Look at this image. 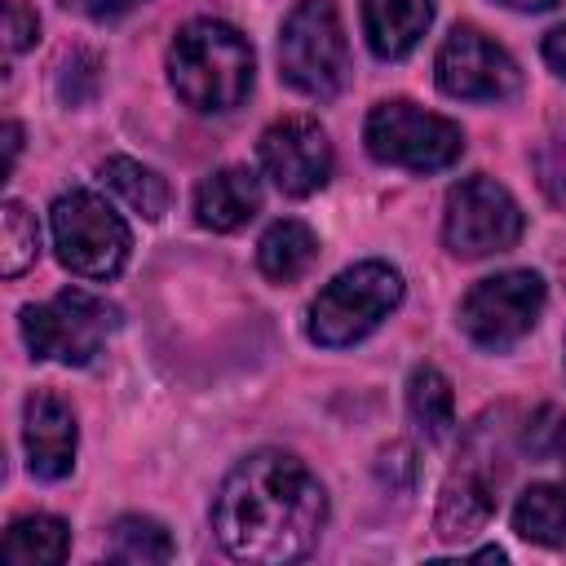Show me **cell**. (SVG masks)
<instances>
[{
    "mask_svg": "<svg viewBox=\"0 0 566 566\" xmlns=\"http://www.w3.org/2000/svg\"><path fill=\"white\" fill-rule=\"evenodd\" d=\"M327 522L323 482L287 451H252L212 495V531L239 562H296Z\"/></svg>",
    "mask_w": 566,
    "mask_h": 566,
    "instance_id": "6da1fadb",
    "label": "cell"
},
{
    "mask_svg": "<svg viewBox=\"0 0 566 566\" xmlns=\"http://www.w3.org/2000/svg\"><path fill=\"white\" fill-rule=\"evenodd\" d=\"M252 44L230 22H186L168 49V80L177 97L203 115L234 111L252 88Z\"/></svg>",
    "mask_w": 566,
    "mask_h": 566,
    "instance_id": "7a4b0ae2",
    "label": "cell"
},
{
    "mask_svg": "<svg viewBox=\"0 0 566 566\" xmlns=\"http://www.w3.org/2000/svg\"><path fill=\"white\" fill-rule=\"evenodd\" d=\"M402 301V274L385 261H363L340 270L310 305V340L340 349L376 332Z\"/></svg>",
    "mask_w": 566,
    "mask_h": 566,
    "instance_id": "3957f363",
    "label": "cell"
},
{
    "mask_svg": "<svg viewBox=\"0 0 566 566\" xmlns=\"http://www.w3.org/2000/svg\"><path fill=\"white\" fill-rule=\"evenodd\" d=\"M279 75L305 97H336L349 75L336 0H301L279 31Z\"/></svg>",
    "mask_w": 566,
    "mask_h": 566,
    "instance_id": "277c9868",
    "label": "cell"
},
{
    "mask_svg": "<svg viewBox=\"0 0 566 566\" xmlns=\"http://www.w3.org/2000/svg\"><path fill=\"white\" fill-rule=\"evenodd\" d=\"M49 226H53V248H57V261L80 274V279H115L128 261V226L124 217L88 195V190H66L53 199L49 208Z\"/></svg>",
    "mask_w": 566,
    "mask_h": 566,
    "instance_id": "5b68a950",
    "label": "cell"
},
{
    "mask_svg": "<svg viewBox=\"0 0 566 566\" xmlns=\"http://www.w3.org/2000/svg\"><path fill=\"white\" fill-rule=\"evenodd\" d=\"M115 327L119 310L84 287H62L53 301L22 310V340L31 358H57L66 367H88Z\"/></svg>",
    "mask_w": 566,
    "mask_h": 566,
    "instance_id": "8992f818",
    "label": "cell"
},
{
    "mask_svg": "<svg viewBox=\"0 0 566 566\" xmlns=\"http://www.w3.org/2000/svg\"><path fill=\"white\" fill-rule=\"evenodd\" d=\"M363 142L367 155L407 172H438L451 168L464 150V133L460 124H451L447 115H433L416 102H380L371 106L367 124H363Z\"/></svg>",
    "mask_w": 566,
    "mask_h": 566,
    "instance_id": "52a82bcc",
    "label": "cell"
},
{
    "mask_svg": "<svg viewBox=\"0 0 566 566\" xmlns=\"http://www.w3.org/2000/svg\"><path fill=\"white\" fill-rule=\"evenodd\" d=\"M522 208L517 199L491 181V177H464L460 186L447 190V212H442V239L455 256L478 261L509 252L522 239Z\"/></svg>",
    "mask_w": 566,
    "mask_h": 566,
    "instance_id": "ba28073f",
    "label": "cell"
},
{
    "mask_svg": "<svg viewBox=\"0 0 566 566\" xmlns=\"http://www.w3.org/2000/svg\"><path fill=\"white\" fill-rule=\"evenodd\" d=\"M544 310V279L535 270H504L473 283L460 301V327L482 349H513Z\"/></svg>",
    "mask_w": 566,
    "mask_h": 566,
    "instance_id": "9c48e42d",
    "label": "cell"
},
{
    "mask_svg": "<svg viewBox=\"0 0 566 566\" xmlns=\"http://www.w3.org/2000/svg\"><path fill=\"white\" fill-rule=\"evenodd\" d=\"M438 88L464 102H504L517 93V62L478 27H455L438 49Z\"/></svg>",
    "mask_w": 566,
    "mask_h": 566,
    "instance_id": "30bf717a",
    "label": "cell"
},
{
    "mask_svg": "<svg viewBox=\"0 0 566 566\" xmlns=\"http://www.w3.org/2000/svg\"><path fill=\"white\" fill-rule=\"evenodd\" d=\"M256 155H261L265 177L283 195H292V199H305V195L323 190L327 177H332V142L318 128V119H310V115H283V119H274L261 133Z\"/></svg>",
    "mask_w": 566,
    "mask_h": 566,
    "instance_id": "8fae6325",
    "label": "cell"
},
{
    "mask_svg": "<svg viewBox=\"0 0 566 566\" xmlns=\"http://www.w3.org/2000/svg\"><path fill=\"white\" fill-rule=\"evenodd\" d=\"M22 447L35 478L44 482L66 478L75 464V411L57 394L35 389L22 407Z\"/></svg>",
    "mask_w": 566,
    "mask_h": 566,
    "instance_id": "7c38bea8",
    "label": "cell"
},
{
    "mask_svg": "<svg viewBox=\"0 0 566 566\" xmlns=\"http://www.w3.org/2000/svg\"><path fill=\"white\" fill-rule=\"evenodd\" d=\"M261 208V181L248 168H217L195 190V221L203 230H239Z\"/></svg>",
    "mask_w": 566,
    "mask_h": 566,
    "instance_id": "4fadbf2b",
    "label": "cell"
},
{
    "mask_svg": "<svg viewBox=\"0 0 566 566\" xmlns=\"http://www.w3.org/2000/svg\"><path fill=\"white\" fill-rule=\"evenodd\" d=\"M491 513H495V482H491L478 464H464V469H455V473L447 478L433 526H438L442 539L460 544V539L478 535V531L491 522Z\"/></svg>",
    "mask_w": 566,
    "mask_h": 566,
    "instance_id": "5bb4252c",
    "label": "cell"
},
{
    "mask_svg": "<svg viewBox=\"0 0 566 566\" xmlns=\"http://www.w3.org/2000/svg\"><path fill=\"white\" fill-rule=\"evenodd\" d=\"M433 22V0H363V31L376 57H407Z\"/></svg>",
    "mask_w": 566,
    "mask_h": 566,
    "instance_id": "9a60e30c",
    "label": "cell"
},
{
    "mask_svg": "<svg viewBox=\"0 0 566 566\" xmlns=\"http://www.w3.org/2000/svg\"><path fill=\"white\" fill-rule=\"evenodd\" d=\"M314 256H318V239H314V230H310L305 221H296V217L274 221V226L261 234V243H256V265H261V274H265L270 283H296V279L314 265Z\"/></svg>",
    "mask_w": 566,
    "mask_h": 566,
    "instance_id": "2e32d148",
    "label": "cell"
},
{
    "mask_svg": "<svg viewBox=\"0 0 566 566\" xmlns=\"http://www.w3.org/2000/svg\"><path fill=\"white\" fill-rule=\"evenodd\" d=\"M513 531L531 544L566 548V482H535L513 504Z\"/></svg>",
    "mask_w": 566,
    "mask_h": 566,
    "instance_id": "e0dca14e",
    "label": "cell"
},
{
    "mask_svg": "<svg viewBox=\"0 0 566 566\" xmlns=\"http://www.w3.org/2000/svg\"><path fill=\"white\" fill-rule=\"evenodd\" d=\"M71 548V531L53 513H27L13 517L4 531V562L31 566V562H62Z\"/></svg>",
    "mask_w": 566,
    "mask_h": 566,
    "instance_id": "ac0fdd59",
    "label": "cell"
},
{
    "mask_svg": "<svg viewBox=\"0 0 566 566\" xmlns=\"http://www.w3.org/2000/svg\"><path fill=\"white\" fill-rule=\"evenodd\" d=\"M407 411L429 442H447L455 429V394L438 367H416L407 380Z\"/></svg>",
    "mask_w": 566,
    "mask_h": 566,
    "instance_id": "d6986e66",
    "label": "cell"
},
{
    "mask_svg": "<svg viewBox=\"0 0 566 566\" xmlns=\"http://www.w3.org/2000/svg\"><path fill=\"white\" fill-rule=\"evenodd\" d=\"M102 181H106L133 212H142L146 221H159V217L168 212V186H164V177H159L155 168L128 159V155H111V159L102 164Z\"/></svg>",
    "mask_w": 566,
    "mask_h": 566,
    "instance_id": "ffe728a7",
    "label": "cell"
},
{
    "mask_svg": "<svg viewBox=\"0 0 566 566\" xmlns=\"http://www.w3.org/2000/svg\"><path fill=\"white\" fill-rule=\"evenodd\" d=\"M106 553L115 557V562H168L177 548H172V535L155 522V517H142V513H133V517H119L115 526H111V544H106Z\"/></svg>",
    "mask_w": 566,
    "mask_h": 566,
    "instance_id": "44dd1931",
    "label": "cell"
},
{
    "mask_svg": "<svg viewBox=\"0 0 566 566\" xmlns=\"http://www.w3.org/2000/svg\"><path fill=\"white\" fill-rule=\"evenodd\" d=\"M0 274L4 279H18L22 270L35 265L40 256V226H35V212H27V203L9 199L4 203V217H0Z\"/></svg>",
    "mask_w": 566,
    "mask_h": 566,
    "instance_id": "7402d4cb",
    "label": "cell"
},
{
    "mask_svg": "<svg viewBox=\"0 0 566 566\" xmlns=\"http://www.w3.org/2000/svg\"><path fill=\"white\" fill-rule=\"evenodd\" d=\"M522 447L539 460H557L566 469V411L557 407H539L535 420H526V433H522Z\"/></svg>",
    "mask_w": 566,
    "mask_h": 566,
    "instance_id": "603a6c76",
    "label": "cell"
},
{
    "mask_svg": "<svg viewBox=\"0 0 566 566\" xmlns=\"http://www.w3.org/2000/svg\"><path fill=\"white\" fill-rule=\"evenodd\" d=\"M535 168H539V186H544V195H548L557 208H566V142L544 146V150L535 155Z\"/></svg>",
    "mask_w": 566,
    "mask_h": 566,
    "instance_id": "cb8c5ba5",
    "label": "cell"
},
{
    "mask_svg": "<svg viewBox=\"0 0 566 566\" xmlns=\"http://www.w3.org/2000/svg\"><path fill=\"white\" fill-rule=\"evenodd\" d=\"M4 44H9V53H22V49H31L35 44V35H40V22H35V13L22 4V0H9L4 4Z\"/></svg>",
    "mask_w": 566,
    "mask_h": 566,
    "instance_id": "d4e9b609",
    "label": "cell"
},
{
    "mask_svg": "<svg viewBox=\"0 0 566 566\" xmlns=\"http://www.w3.org/2000/svg\"><path fill=\"white\" fill-rule=\"evenodd\" d=\"M376 473H380V482L385 486H398V491H407L411 482H416V460H411V447H389V451H380V464H376Z\"/></svg>",
    "mask_w": 566,
    "mask_h": 566,
    "instance_id": "484cf974",
    "label": "cell"
},
{
    "mask_svg": "<svg viewBox=\"0 0 566 566\" xmlns=\"http://www.w3.org/2000/svg\"><path fill=\"white\" fill-rule=\"evenodd\" d=\"M544 62L566 80V27H553V31L544 35Z\"/></svg>",
    "mask_w": 566,
    "mask_h": 566,
    "instance_id": "4316f807",
    "label": "cell"
},
{
    "mask_svg": "<svg viewBox=\"0 0 566 566\" xmlns=\"http://www.w3.org/2000/svg\"><path fill=\"white\" fill-rule=\"evenodd\" d=\"M88 18H119V13H128L133 4H142V0H75Z\"/></svg>",
    "mask_w": 566,
    "mask_h": 566,
    "instance_id": "83f0119b",
    "label": "cell"
},
{
    "mask_svg": "<svg viewBox=\"0 0 566 566\" xmlns=\"http://www.w3.org/2000/svg\"><path fill=\"white\" fill-rule=\"evenodd\" d=\"M18 150H22V128L9 119V124H4V155H9V172H13V164H18Z\"/></svg>",
    "mask_w": 566,
    "mask_h": 566,
    "instance_id": "f1b7e54d",
    "label": "cell"
},
{
    "mask_svg": "<svg viewBox=\"0 0 566 566\" xmlns=\"http://www.w3.org/2000/svg\"><path fill=\"white\" fill-rule=\"evenodd\" d=\"M504 9H522V13H539V9H553V4H562V0H500Z\"/></svg>",
    "mask_w": 566,
    "mask_h": 566,
    "instance_id": "f546056e",
    "label": "cell"
}]
</instances>
